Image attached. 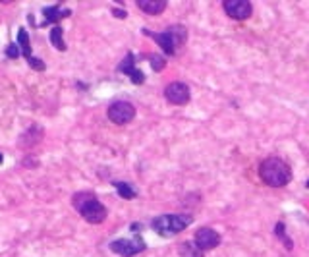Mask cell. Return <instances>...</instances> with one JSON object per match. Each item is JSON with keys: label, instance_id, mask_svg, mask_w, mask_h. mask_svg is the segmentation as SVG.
<instances>
[{"label": "cell", "instance_id": "cell-17", "mask_svg": "<svg viewBox=\"0 0 309 257\" xmlns=\"http://www.w3.org/2000/svg\"><path fill=\"white\" fill-rule=\"evenodd\" d=\"M132 70H134V54H128L126 60L120 64V72H124V74H132Z\"/></svg>", "mask_w": 309, "mask_h": 257}, {"label": "cell", "instance_id": "cell-11", "mask_svg": "<svg viewBox=\"0 0 309 257\" xmlns=\"http://www.w3.org/2000/svg\"><path fill=\"white\" fill-rule=\"evenodd\" d=\"M178 251H180L182 257H201V249L197 248V244H190V242L180 244Z\"/></svg>", "mask_w": 309, "mask_h": 257}, {"label": "cell", "instance_id": "cell-7", "mask_svg": "<svg viewBox=\"0 0 309 257\" xmlns=\"http://www.w3.org/2000/svg\"><path fill=\"white\" fill-rule=\"evenodd\" d=\"M164 97L172 105H186L190 101V87L182 81H174L164 89Z\"/></svg>", "mask_w": 309, "mask_h": 257}, {"label": "cell", "instance_id": "cell-20", "mask_svg": "<svg viewBox=\"0 0 309 257\" xmlns=\"http://www.w3.org/2000/svg\"><path fill=\"white\" fill-rule=\"evenodd\" d=\"M6 54H8L10 58H18L19 56V48L16 47V45H8V48H6Z\"/></svg>", "mask_w": 309, "mask_h": 257}, {"label": "cell", "instance_id": "cell-10", "mask_svg": "<svg viewBox=\"0 0 309 257\" xmlns=\"http://www.w3.org/2000/svg\"><path fill=\"white\" fill-rule=\"evenodd\" d=\"M153 39L161 45V48H163L166 54H174V50H176V45H174L172 37L168 35V31H164V33H157V35H153Z\"/></svg>", "mask_w": 309, "mask_h": 257}, {"label": "cell", "instance_id": "cell-22", "mask_svg": "<svg viewBox=\"0 0 309 257\" xmlns=\"http://www.w3.org/2000/svg\"><path fill=\"white\" fill-rule=\"evenodd\" d=\"M112 14L116 18H126V12H122V10H112Z\"/></svg>", "mask_w": 309, "mask_h": 257}, {"label": "cell", "instance_id": "cell-15", "mask_svg": "<svg viewBox=\"0 0 309 257\" xmlns=\"http://www.w3.org/2000/svg\"><path fill=\"white\" fill-rule=\"evenodd\" d=\"M168 35L172 37L174 45L178 47V45H182L183 41H186V29L180 27V25H176V27H170V29H168Z\"/></svg>", "mask_w": 309, "mask_h": 257}, {"label": "cell", "instance_id": "cell-21", "mask_svg": "<svg viewBox=\"0 0 309 257\" xmlns=\"http://www.w3.org/2000/svg\"><path fill=\"white\" fill-rule=\"evenodd\" d=\"M29 64L35 68V70H45V64H43V60H39V58H29Z\"/></svg>", "mask_w": 309, "mask_h": 257}, {"label": "cell", "instance_id": "cell-12", "mask_svg": "<svg viewBox=\"0 0 309 257\" xmlns=\"http://www.w3.org/2000/svg\"><path fill=\"white\" fill-rule=\"evenodd\" d=\"M50 43H52L58 50H66V43H64L62 27H52V31H50Z\"/></svg>", "mask_w": 309, "mask_h": 257}, {"label": "cell", "instance_id": "cell-1", "mask_svg": "<svg viewBox=\"0 0 309 257\" xmlns=\"http://www.w3.org/2000/svg\"><path fill=\"white\" fill-rule=\"evenodd\" d=\"M259 176L267 186L280 188V186H286L292 180V170H290V166L282 159L269 157V159H265V161L261 162Z\"/></svg>", "mask_w": 309, "mask_h": 257}, {"label": "cell", "instance_id": "cell-23", "mask_svg": "<svg viewBox=\"0 0 309 257\" xmlns=\"http://www.w3.org/2000/svg\"><path fill=\"white\" fill-rule=\"evenodd\" d=\"M0 164H2V155H0Z\"/></svg>", "mask_w": 309, "mask_h": 257}, {"label": "cell", "instance_id": "cell-3", "mask_svg": "<svg viewBox=\"0 0 309 257\" xmlns=\"http://www.w3.org/2000/svg\"><path fill=\"white\" fill-rule=\"evenodd\" d=\"M190 222L192 217L188 215H163L153 220V230L163 238H170L174 234H180L183 229H188Z\"/></svg>", "mask_w": 309, "mask_h": 257}, {"label": "cell", "instance_id": "cell-4", "mask_svg": "<svg viewBox=\"0 0 309 257\" xmlns=\"http://www.w3.org/2000/svg\"><path fill=\"white\" fill-rule=\"evenodd\" d=\"M135 116V108L128 101H116L114 105L108 106V118L118 126H124L132 122Z\"/></svg>", "mask_w": 309, "mask_h": 257}, {"label": "cell", "instance_id": "cell-16", "mask_svg": "<svg viewBox=\"0 0 309 257\" xmlns=\"http://www.w3.org/2000/svg\"><path fill=\"white\" fill-rule=\"evenodd\" d=\"M45 16H47V21H58L62 16H68V12H60L56 6H52V8L45 10Z\"/></svg>", "mask_w": 309, "mask_h": 257}, {"label": "cell", "instance_id": "cell-6", "mask_svg": "<svg viewBox=\"0 0 309 257\" xmlns=\"http://www.w3.org/2000/svg\"><path fill=\"white\" fill-rule=\"evenodd\" d=\"M222 6L232 19H248L251 16V10H253L251 2H248V0H224Z\"/></svg>", "mask_w": 309, "mask_h": 257}, {"label": "cell", "instance_id": "cell-5", "mask_svg": "<svg viewBox=\"0 0 309 257\" xmlns=\"http://www.w3.org/2000/svg\"><path fill=\"white\" fill-rule=\"evenodd\" d=\"M110 249L122 257H132L135 255V253H139V251H143L145 242L139 238V236H135V238H122L112 242V244H110Z\"/></svg>", "mask_w": 309, "mask_h": 257}, {"label": "cell", "instance_id": "cell-2", "mask_svg": "<svg viewBox=\"0 0 309 257\" xmlns=\"http://www.w3.org/2000/svg\"><path fill=\"white\" fill-rule=\"evenodd\" d=\"M74 207L91 224H99V222H103L106 219L105 205L97 199L91 191H79V193H76L74 195Z\"/></svg>", "mask_w": 309, "mask_h": 257}, {"label": "cell", "instance_id": "cell-19", "mask_svg": "<svg viewBox=\"0 0 309 257\" xmlns=\"http://www.w3.org/2000/svg\"><path fill=\"white\" fill-rule=\"evenodd\" d=\"M130 77H132V81H134V83H137V85H139V83H143V79H145L143 72H139L137 68H134V70H132Z\"/></svg>", "mask_w": 309, "mask_h": 257}, {"label": "cell", "instance_id": "cell-24", "mask_svg": "<svg viewBox=\"0 0 309 257\" xmlns=\"http://www.w3.org/2000/svg\"><path fill=\"white\" fill-rule=\"evenodd\" d=\"M305 186H307V188H309V180H307V184H305Z\"/></svg>", "mask_w": 309, "mask_h": 257}, {"label": "cell", "instance_id": "cell-13", "mask_svg": "<svg viewBox=\"0 0 309 257\" xmlns=\"http://www.w3.org/2000/svg\"><path fill=\"white\" fill-rule=\"evenodd\" d=\"M114 188L118 190V193H120V197H124V199H134L135 193L134 188L132 186H128V184H124V182H114Z\"/></svg>", "mask_w": 309, "mask_h": 257}, {"label": "cell", "instance_id": "cell-8", "mask_svg": "<svg viewBox=\"0 0 309 257\" xmlns=\"http://www.w3.org/2000/svg\"><path fill=\"white\" fill-rule=\"evenodd\" d=\"M195 244H197V248L201 249V251L217 248V246L221 244V234H219V232H214L212 229L203 226V229H199L197 232H195Z\"/></svg>", "mask_w": 309, "mask_h": 257}, {"label": "cell", "instance_id": "cell-14", "mask_svg": "<svg viewBox=\"0 0 309 257\" xmlns=\"http://www.w3.org/2000/svg\"><path fill=\"white\" fill-rule=\"evenodd\" d=\"M18 41H19V47H21V52L27 56V60L31 58V47H29V37H27V31L21 27L18 33Z\"/></svg>", "mask_w": 309, "mask_h": 257}, {"label": "cell", "instance_id": "cell-18", "mask_svg": "<svg viewBox=\"0 0 309 257\" xmlns=\"http://www.w3.org/2000/svg\"><path fill=\"white\" fill-rule=\"evenodd\" d=\"M164 66H166V60H164L163 56H151V68H153L154 72H161V70H164Z\"/></svg>", "mask_w": 309, "mask_h": 257}, {"label": "cell", "instance_id": "cell-9", "mask_svg": "<svg viewBox=\"0 0 309 257\" xmlns=\"http://www.w3.org/2000/svg\"><path fill=\"white\" fill-rule=\"evenodd\" d=\"M137 6L143 10L145 14L157 16V14H163L164 12L166 2H164V0H137Z\"/></svg>", "mask_w": 309, "mask_h": 257}]
</instances>
